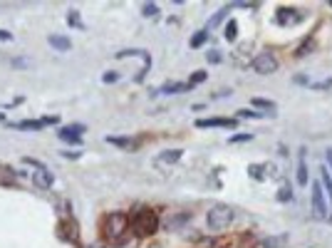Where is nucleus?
<instances>
[{
    "instance_id": "obj_27",
    "label": "nucleus",
    "mask_w": 332,
    "mask_h": 248,
    "mask_svg": "<svg viewBox=\"0 0 332 248\" xmlns=\"http://www.w3.org/2000/svg\"><path fill=\"white\" fill-rule=\"evenodd\" d=\"M206 72H203V70H196V72H193V75H191V87H193V85H201V82H206Z\"/></svg>"
},
{
    "instance_id": "obj_12",
    "label": "nucleus",
    "mask_w": 332,
    "mask_h": 248,
    "mask_svg": "<svg viewBox=\"0 0 332 248\" xmlns=\"http://www.w3.org/2000/svg\"><path fill=\"white\" fill-rule=\"evenodd\" d=\"M308 179H310V176H308V164H305V147H302V149H300V161H297V184H302V186H305V184H308Z\"/></svg>"
},
{
    "instance_id": "obj_38",
    "label": "nucleus",
    "mask_w": 332,
    "mask_h": 248,
    "mask_svg": "<svg viewBox=\"0 0 332 248\" xmlns=\"http://www.w3.org/2000/svg\"><path fill=\"white\" fill-rule=\"evenodd\" d=\"M330 8H332V3H330Z\"/></svg>"
},
{
    "instance_id": "obj_30",
    "label": "nucleus",
    "mask_w": 332,
    "mask_h": 248,
    "mask_svg": "<svg viewBox=\"0 0 332 248\" xmlns=\"http://www.w3.org/2000/svg\"><path fill=\"white\" fill-rule=\"evenodd\" d=\"M206 58H208V62H213V65H218V62H221V52H216V50H211V52H208Z\"/></svg>"
},
{
    "instance_id": "obj_5",
    "label": "nucleus",
    "mask_w": 332,
    "mask_h": 248,
    "mask_svg": "<svg viewBox=\"0 0 332 248\" xmlns=\"http://www.w3.org/2000/svg\"><path fill=\"white\" fill-rule=\"evenodd\" d=\"M313 213L315 218H327V201H325V191L320 181L313 184Z\"/></svg>"
},
{
    "instance_id": "obj_25",
    "label": "nucleus",
    "mask_w": 332,
    "mask_h": 248,
    "mask_svg": "<svg viewBox=\"0 0 332 248\" xmlns=\"http://www.w3.org/2000/svg\"><path fill=\"white\" fill-rule=\"evenodd\" d=\"M251 139H253V134L240 132V134H236V136H231V144H243V142H251Z\"/></svg>"
},
{
    "instance_id": "obj_31",
    "label": "nucleus",
    "mask_w": 332,
    "mask_h": 248,
    "mask_svg": "<svg viewBox=\"0 0 332 248\" xmlns=\"http://www.w3.org/2000/svg\"><path fill=\"white\" fill-rule=\"evenodd\" d=\"M57 122H60V117H42V119H40L42 127H47V124H57Z\"/></svg>"
},
{
    "instance_id": "obj_9",
    "label": "nucleus",
    "mask_w": 332,
    "mask_h": 248,
    "mask_svg": "<svg viewBox=\"0 0 332 248\" xmlns=\"http://www.w3.org/2000/svg\"><path fill=\"white\" fill-rule=\"evenodd\" d=\"M196 127L199 129H206V127H236V119H226V117H218V119H196Z\"/></svg>"
},
{
    "instance_id": "obj_10",
    "label": "nucleus",
    "mask_w": 332,
    "mask_h": 248,
    "mask_svg": "<svg viewBox=\"0 0 332 248\" xmlns=\"http://www.w3.org/2000/svg\"><path fill=\"white\" fill-rule=\"evenodd\" d=\"M33 184H35L37 189H50V186L55 184V176L47 172V169H45V172H35L33 174Z\"/></svg>"
},
{
    "instance_id": "obj_34",
    "label": "nucleus",
    "mask_w": 332,
    "mask_h": 248,
    "mask_svg": "<svg viewBox=\"0 0 332 248\" xmlns=\"http://www.w3.org/2000/svg\"><path fill=\"white\" fill-rule=\"evenodd\" d=\"M325 159H327V167H330V174H332V149L325 152Z\"/></svg>"
},
{
    "instance_id": "obj_20",
    "label": "nucleus",
    "mask_w": 332,
    "mask_h": 248,
    "mask_svg": "<svg viewBox=\"0 0 332 248\" xmlns=\"http://www.w3.org/2000/svg\"><path fill=\"white\" fill-rule=\"evenodd\" d=\"M236 38H238V25H236V20H228V25H226V40L233 42Z\"/></svg>"
},
{
    "instance_id": "obj_22",
    "label": "nucleus",
    "mask_w": 332,
    "mask_h": 248,
    "mask_svg": "<svg viewBox=\"0 0 332 248\" xmlns=\"http://www.w3.org/2000/svg\"><path fill=\"white\" fill-rule=\"evenodd\" d=\"M15 129H42V124L35 122V119H25V122H18V124H10Z\"/></svg>"
},
{
    "instance_id": "obj_3",
    "label": "nucleus",
    "mask_w": 332,
    "mask_h": 248,
    "mask_svg": "<svg viewBox=\"0 0 332 248\" xmlns=\"http://www.w3.org/2000/svg\"><path fill=\"white\" fill-rule=\"evenodd\" d=\"M129 229V216L127 213H109L107 218H104V233H107V238H112L114 243H122V238H124V233Z\"/></svg>"
},
{
    "instance_id": "obj_15",
    "label": "nucleus",
    "mask_w": 332,
    "mask_h": 248,
    "mask_svg": "<svg viewBox=\"0 0 332 248\" xmlns=\"http://www.w3.org/2000/svg\"><path fill=\"white\" fill-rule=\"evenodd\" d=\"M253 107L263 109V115H265V112H268L270 117L275 115V104H273V102H268V99H263V97H253Z\"/></svg>"
},
{
    "instance_id": "obj_23",
    "label": "nucleus",
    "mask_w": 332,
    "mask_h": 248,
    "mask_svg": "<svg viewBox=\"0 0 332 248\" xmlns=\"http://www.w3.org/2000/svg\"><path fill=\"white\" fill-rule=\"evenodd\" d=\"M142 13H144L147 18H156V15H159V5H156V3H144Z\"/></svg>"
},
{
    "instance_id": "obj_7",
    "label": "nucleus",
    "mask_w": 332,
    "mask_h": 248,
    "mask_svg": "<svg viewBox=\"0 0 332 248\" xmlns=\"http://www.w3.org/2000/svg\"><path fill=\"white\" fill-rule=\"evenodd\" d=\"M278 22L280 25H297V22H302V15L297 10H290V8H280L278 10Z\"/></svg>"
},
{
    "instance_id": "obj_17",
    "label": "nucleus",
    "mask_w": 332,
    "mask_h": 248,
    "mask_svg": "<svg viewBox=\"0 0 332 248\" xmlns=\"http://www.w3.org/2000/svg\"><path fill=\"white\" fill-rule=\"evenodd\" d=\"M142 58V60H147L149 58V52L147 50H136V47H131V50H122V52H117V60H124V58Z\"/></svg>"
},
{
    "instance_id": "obj_21",
    "label": "nucleus",
    "mask_w": 332,
    "mask_h": 248,
    "mask_svg": "<svg viewBox=\"0 0 332 248\" xmlns=\"http://www.w3.org/2000/svg\"><path fill=\"white\" fill-rule=\"evenodd\" d=\"M223 18H226V8H223V10H218V13H216L213 18L208 20V25H206V30L211 33L213 27H218V25H221V22H223Z\"/></svg>"
},
{
    "instance_id": "obj_36",
    "label": "nucleus",
    "mask_w": 332,
    "mask_h": 248,
    "mask_svg": "<svg viewBox=\"0 0 332 248\" xmlns=\"http://www.w3.org/2000/svg\"><path fill=\"white\" fill-rule=\"evenodd\" d=\"M87 248H107V243H102V241H97V243H90Z\"/></svg>"
},
{
    "instance_id": "obj_6",
    "label": "nucleus",
    "mask_w": 332,
    "mask_h": 248,
    "mask_svg": "<svg viewBox=\"0 0 332 248\" xmlns=\"http://www.w3.org/2000/svg\"><path fill=\"white\" fill-rule=\"evenodd\" d=\"M85 132V127L82 124H70V127H62L60 132H57V136L62 139V142H67V144H82V136L79 134Z\"/></svg>"
},
{
    "instance_id": "obj_18",
    "label": "nucleus",
    "mask_w": 332,
    "mask_h": 248,
    "mask_svg": "<svg viewBox=\"0 0 332 248\" xmlns=\"http://www.w3.org/2000/svg\"><path fill=\"white\" fill-rule=\"evenodd\" d=\"M320 172H322V181H320V184L325 186V191H327V199H330V204H332V174H330V169H325V167H322Z\"/></svg>"
},
{
    "instance_id": "obj_11",
    "label": "nucleus",
    "mask_w": 332,
    "mask_h": 248,
    "mask_svg": "<svg viewBox=\"0 0 332 248\" xmlns=\"http://www.w3.org/2000/svg\"><path fill=\"white\" fill-rule=\"evenodd\" d=\"M47 42H50L55 50H60V52H67V50L72 47L70 38H65V35H50V38H47Z\"/></svg>"
},
{
    "instance_id": "obj_19",
    "label": "nucleus",
    "mask_w": 332,
    "mask_h": 248,
    "mask_svg": "<svg viewBox=\"0 0 332 248\" xmlns=\"http://www.w3.org/2000/svg\"><path fill=\"white\" fill-rule=\"evenodd\" d=\"M206 40H208V30L203 27V30H199V33H193V38H191V47H193V50H196V47H203Z\"/></svg>"
},
{
    "instance_id": "obj_16",
    "label": "nucleus",
    "mask_w": 332,
    "mask_h": 248,
    "mask_svg": "<svg viewBox=\"0 0 332 248\" xmlns=\"http://www.w3.org/2000/svg\"><path fill=\"white\" fill-rule=\"evenodd\" d=\"M107 142L114 144V147H119V149H131V147L136 144V142L129 139V136H107Z\"/></svg>"
},
{
    "instance_id": "obj_4",
    "label": "nucleus",
    "mask_w": 332,
    "mask_h": 248,
    "mask_svg": "<svg viewBox=\"0 0 332 248\" xmlns=\"http://www.w3.org/2000/svg\"><path fill=\"white\" fill-rule=\"evenodd\" d=\"M278 67H280V62H278V58L270 50H265V52H260V55L253 58V70L258 75H273V72H278Z\"/></svg>"
},
{
    "instance_id": "obj_28",
    "label": "nucleus",
    "mask_w": 332,
    "mask_h": 248,
    "mask_svg": "<svg viewBox=\"0 0 332 248\" xmlns=\"http://www.w3.org/2000/svg\"><path fill=\"white\" fill-rule=\"evenodd\" d=\"M117 79H119L117 72H104V75H102V82H104V85H114Z\"/></svg>"
},
{
    "instance_id": "obj_32",
    "label": "nucleus",
    "mask_w": 332,
    "mask_h": 248,
    "mask_svg": "<svg viewBox=\"0 0 332 248\" xmlns=\"http://www.w3.org/2000/svg\"><path fill=\"white\" fill-rule=\"evenodd\" d=\"M295 82H297V85H308V87H310V79H308L305 75H297V77H295Z\"/></svg>"
},
{
    "instance_id": "obj_37",
    "label": "nucleus",
    "mask_w": 332,
    "mask_h": 248,
    "mask_svg": "<svg viewBox=\"0 0 332 248\" xmlns=\"http://www.w3.org/2000/svg\"><path fill=\"white\" fill-rule=\"evenodd\" d=\"M3 119H5V117H3V115H0V122H3Z\"/></svg>"
},
{
    "instance_id": "obj_29",
    "label": "nucleus",
    "mask_w": 332,
    "mask_h": 248,
    "mask_svg": "<svg viewBox=\"0 0 332 248\" xmlns=\"http://www.w3.org/2000/svg\"><path fill=\"white\" fill-rule=\"evenodd\" d=\"M70 25H74V27H79V30L85 27V25L79 22V15H77V10H72V13H70Z\"/></svg>"
},
{
    "instance_id": "obj_33",
    "label": "nucleus",
    "mask_w": 332,
    "mask_h": 248,
    "mask_svg": "<svg viewBox=\"0 0 332 248\" xmlns=\"http://www.w3.org/2000/svg\"><path fill=\"white\" fill-rule=\"evenodd\" d=\"M62 156H65V159H72V161H74V159H79V152H65Z\"/></svg>"
},
{
    "instance_id": "obj_26",
    "label": "nucleus",
    "mask_w": 332,
    "mask_h": 248,
    "mask_svg": "<svg viewBox=\"0 0 332 248\" xmlns=\"http://www.w3.org/2000/svg\"><path fill=\"white\" fill-rule=\"evenodd\" d=\"M290 199H293V191H290V186L285 184L283 189L278 191V201H290Z\"/></svg>"
},
{
    "instance_id": "obj_13",
    "label": "nucleus",
    "mask_w": 332,
    "mask_h": 248,
    "mask_svg": "<svg viewBox=\"0 0 332 248\" xmlns=\"http://www.w3.org/2000/svg\"><path fill=\"white\" fill-rule=\"evenodd\" d=\"M186 90H191V82L184 85V82H171V85H164L159 92L161 95H176V92H186Z\"/></svg>"
},
{
    "instance_id": "obj_2",
    "label": "nucleus",
    "mask_w": 332,
    "mask_h": 248,
    "mask_svg": "<svg viewBox=\"0 0 332 248\" xmlns=\"http://www.w3.org/2000/svg\"><path fill=\"white\" fill-rule=\"evenodd\" d=\"M231 224H233V209L226 204H216L206 213V226L211 231H226Z\"/></svg>"
},
{
    "instance_id": "obj_8",
    "label": "nucleus",
    "mask_w": 332,
    "mask_h": 248,
    "mask_svg": "<svg viewBox=\"0 0 332 248\" xmlns=\"http://www.w3.org/2000/svg\"><path fill=\"white\" fill-rule=\"evenodd\" d=\"M18 184V172L8 164H0V186H15Z\"/></svg>"
},
{
    "instance_id": "obj_35",
    "label": "nucleus",
    "mask_w": 332,
    "mask_h": 248,
    "mask_svg": "<svg viewBox=\"0 0 332 248\" xmlns=\"http://www.w3.org/2000/svg\"><path fill=\"white\" fill-rule=\"evenodd\" d=\"M0 40H3V42H5V40H13V35H10L8 30H0Z\"/></svg>"
},
{
    "instance_id": "obj_14",
    "label": "nucleus",
    "mask_w": 332,
    "mask_h": 248,
    "mask_svg": "<svg viewBox=\"0 0 332 248\" xmlns=\"http://www.w3.org/2000/svg\"><path fill=\"white\" fill-rule=\"evenodd\" d=\"M181 159V149H166V152L159 154V161L161 164H176Z\"/></svg>"
},
{
    "instance_id": "obj_1",
    "label": "nucleus",
    "mask_w": 332,
    "mask_h": 248,
    "mask_svg": "<svg viewBox=\"0 0 332 248\" xmlns=\"http://www.w3.org/2000/svg\"><path fill=\"white\" fill-rule=\"evenodd\" d=\"M129 224H131V229H134V233L144 238V236H154L159 231V216L151 209H139Z\"/></svg>"
},
{
    "instance_id": "obj_24",
    "label": "nucleus",
    "mask_w": 332,
    "mask_h": 248,
    "mask_svg": "<svg viewBox=\"0 0 332 248\" xmlns=\"http://www.w3.org/2000/svg\"><path fill=\"white\" fill-rule=\"evenodd\" d=\"M236 117H245V119H263V112H253V109H238V115Z\"/></svg>"
}]
</instances>
